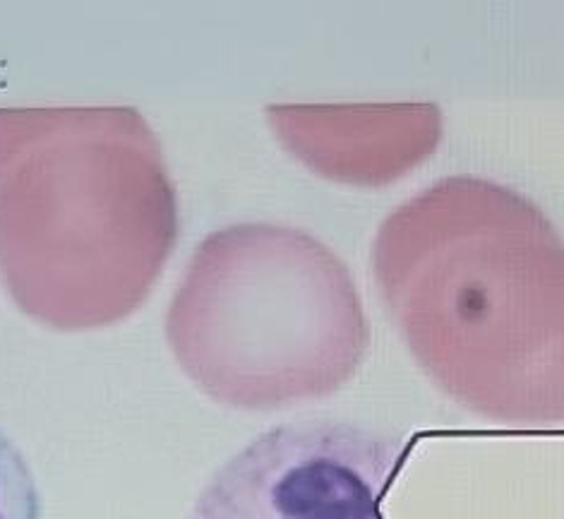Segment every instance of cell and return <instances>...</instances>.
Returning a JSON list of instances; mask_svg holds the SVG:
<instances>
[{
  "mask_svg": "<svg viewBox=\"0 0 564 519\" xmlns=\"http://www.w3.org/2000/svg\"><path fill=\"white\" fill-rule=\"evenodd\" d=\"M375 284L456 404L514 429L564 421V244L529 197L449 176L389 215Z\"/></svg>",
  "mask_w": 564,
  "mask_h": 519,
  "instance_id": "1",
  "label": "cell"
},
{
  "mask_svg": "<svg viewBox=\"0 0 564 519\" xmlns=\"http://www.w3.org/2000/svg\"><path fill=\"white\" fill-rule=\"evenodd\" d=\"M181 231L176 183L132 106H0V282L58 332L123 323Z\"/></svg>",
  "mask_w": 564,
  "mask_h": 519,
  "instance_id": "2",
  "label": "cell"
},
{
  "mask_svg": "<svg viewBox=\"0 0 564 519\" xmlns=\"http://www.w3.org/2000/svg\"><path fill=\"white\" fill-rule=\"evenodd\" d=\"M164 329L195 388L246 411L337 392L370 346L346 264L307 231L267 221L226 226L197 246Z\"/></svg>",
  "mask_w": 564,
  "mask_h": 519,
  "instance_id": "3",
  "label": "cell"
},
{
  "mask_svg": "<svg viewBox=\"0 0 564 519\" xmlns=\"http://www.w3.org/2000/svg\"><path fill=\"white\" fill-rule=\"evenodd\" d=\"M413 441L346 421H293L214 472L191 519H384Z\"/></svg>",
  "mask_w": 564,
  "mask_h": 519,
  "instance_id": "4",
  "label": "cell"
},
{
  "mask_svg": "<svg viewBox=\"0 0 564 519\" xmlns=\"http://www.w3.org/2000/svg\"><path fill=\"white\" fill-rule=\"evenodd\" d=\"M267 118L286 150L319 176L360 185L404 176L442 138L433 104L272 106Z\"/></svg>",
  "mask_w": 564,
  "mask_h": 519,
  "instance_id": "5",
  "label": "cell"
},
{
  "mask_svg": "<svg viewBox=\"0 0 564 519\" xmlns=\"http://www.w3.org/2000/svg\"><path fill=\"white\" fill-rule=\"evenodd\" d=\"M0 519H44V500L34 472L3 429H0Z\"/></svg>",
  "mask_w": 564,
  "mask_h": 519,
  "instance_id": "6",
  "label": "cell"
}]
</instances>
